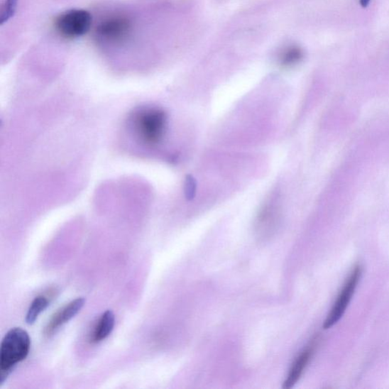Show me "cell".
Wrapping results in <instances>:
<instances>
[{
	"label": "cell",
	"mask_w": 389,
	"mask_h": 389,
	"mask_svg": "<svg viewBox=\"0 0 389 389\" xmlns=\"http://www.w3.org/2000/svg\"><path fill=\"white\" fill-rule=\"evenodd\" d=\"M31 343L28 333L23 329L14 328L7 332L0 349V385L5 383L16 364L27 358Z\"/></svg>",
	"instance_id": "1"
},
{
	"label": "cell",
	"mask_w": 389,
	"mask_h": 389,
	"mask_svg": "<svg viewBox=\"0 0 389 389\" xmlns=\"http://www.w3.org/2000/svg\"><path fill=\"white\" fill-rule=\"evenodd\" d=\"M133 125L136 135L143 143L155 145L163 138L167 126V116L158 108L148 107L134 114Z\"/></svg>",
	"instance_id": "2"
},
{
	"label": "cell",
	"mask_w": 389,
	"mask_h": 389,
	"mask_svg": "<svg viewBox=\"0 0 389 389\" xmlns=\"http://www.w3.org/2000/svg\"><path fill=\"white\" fill-rule=\"evenodd\" d=\"M92 23V16L83 9H73L61 15L56 27L60 33L69 38H80L87 33Z\"/></svg>",
	"instance_id": "3"
},
{
	"label": "cell",
	"mask_w": 389,
	"mask_h": 389,
	"mask_svg": "<svg viewBox=\"0 0 389 389\" xmlns=\"http://www.w3.org/2000/svg\"><path fill=\"white\" fill-rule=\"evenodd\" d=\"M362 274V269L360 266L356 267L354 269V271L349 276L347 282L345 285L338 299L332 307L329 314L327 317V319L324 323V329H329L341 319L346 309H347L350 302L352 299V297L354 295L355 290L356 286H358V283Z\"/></svg>",
	"instance_id": "4"
},
{
	"label": "cell",
	"mask_w": 389,
	"mask_h": 389,
	"mask_svg": "<svg viewBox=\"0 0 389 389\" xmlns=\"http://www.w3.org/2000/svg\"><path fill=\"white\" fill-rule=\"evenodd\" d=\"M85 299L79 297L58 310L50 319L45 329V334L50 337L56 333L60 327L71 320L84 307Z\"/></svg>",
	"instance_id": "5"
},
{
	"label": "cell",
	"mask_w": 389,
	"mask_h": 389,
	"mask_svg": "<svg viewBox=\"0 0 389 389\" xmlns=\"http://www.w3.org/2000/svg\"><path fill=\"white\" fill-rule=\"evenodd\" d=\"M131 29L129 21L123 18L108 19L97 28V34L107 40H119L125 38Z\"/></svg>",
	"instance_id": "6"
},
{
	"label": "cell",
	"mask_w": 389,
	"mask_h": 389,
	"mask_svg": "<svg viewBox=\"0 0 389 389\" xmlns=\"http://www.w3.org/2000/svg\"><path fill=\"white\" fill-rule=\"evenodd\" d=\"M312 353L313 348L312 346H311V347L307 349L305 351H302L298 356L293 365L291 366L290 373H288L283 385L284 388H290L297 383L309 362Z\"/></svg>",
	"instance_id": "7"
},
{
	"label": "cell",
	"mask_w": 389,
	"mask_h": 389,
	"mask_svg": "<svg viewBox=\"0 0 389 389\" xmlns=\"http://www.w3.org/2000/svg\"><path fill=\"white\" fill-rule=\"evenodd\" d=\"M115 326V316L111 310H106L100 318L92 334V341L99 343L110 336Z\"/></svg>",
	"instance_id": "8"
},
{
	"label": "cell",
	"mask_w": 389,
	"mask_h": 389,
	"mask_svg": "<svg viewBox=\"0 0 389 389\" xmlns=\"http://www.w3.org/2000/svg\"><path fill=\"white\" fill-rule=\"evenodd\" d=\"M304 57V52L297 46H289L280 53L279 60L284 67H292L300 62Z\"/></svg>",
	"instance_id": "9"
},
{
	"label": "cell",
	"mask_w": 389,
	"mask_h": 389,
	"mask_svg": "<svg viewBox=\"0 0 389 389\" xmlns=\"http://www.w3.org/2000/svg\"><path fill=\"white\" fill-rule=\"evenodd\" d=\"M49 305V300L44 296L36 297L28 310L26 321L28 325H32L42 312H44Z\"/></svg>",
	"instance_id": "10"
},
{
	"label": "cell",
	"mask_w": 389,
	"mask_h": 389,
	"mask_svg": "<svg viewBox=\"0 0 389 389\" xmlns=\"http://www.w3.org/2000/svg\"><path fill=\"white\" fill-rule=\"evenodd\" d=\"M18 2V0H6L2 9L1 16H0V24L3 26L14 16Z\"/></svg>",
	"instance_id": "11"
},
{
	"label": "cell",
	"mask_w": 389,
	"mask_h": 389,
	"mask_svg": "<svg viewBox=\"0 0 389 389\" xmlns=\"http://www.w3.org/2000/svg\"><path fill=\"white\" fill-rule=\"evenodd\" d=\"M371 0H360L361 5L363 7H366L370 4Z\"/></svg>",
	"instance_id": "12"
}]
</instances>
